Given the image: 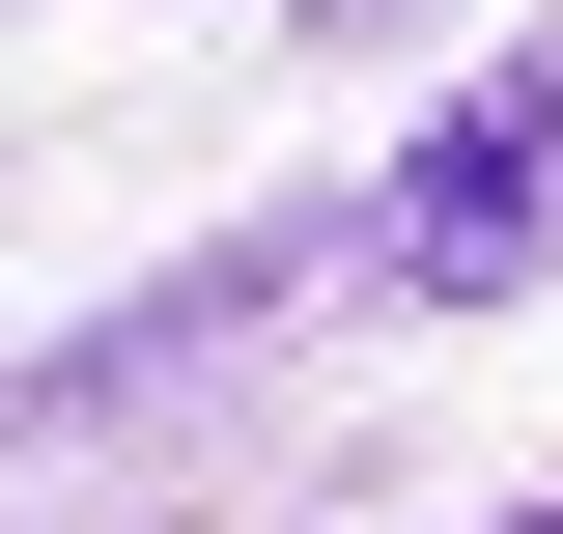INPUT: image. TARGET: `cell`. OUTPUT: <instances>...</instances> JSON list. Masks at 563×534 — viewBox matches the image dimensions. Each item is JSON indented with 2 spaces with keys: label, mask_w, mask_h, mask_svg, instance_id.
Masks as SVG:
<instances>
[{
  "label": "cell",
  "mask_w": 563,
  "mask_h": 534,
  "mask_svg": "<svg viewBox=\"0 0 563 534\" xmlns=\"http://www.w3.org/2000/svg\"><path fill=\"white\" fill-rule=\"evenodd\" d=\"M536 254H563V57H507L479 113L366 198V281H395V310H507Z\"/></svg>",
  "instance_id": "cell-1"
}]
</instances>
